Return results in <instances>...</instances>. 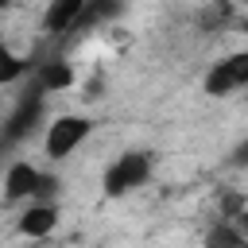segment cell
<instances>
[{
  "mask_svg": "<svg viewBox=\"0 0 248 248\" xmlns=\"http://www.w3.org/2000/svg\"><path fill=\"white\" fill-rule=\"evenodd\" d=\"M151 178V155L147 151H124L108 170H105V198H124L132 190H140Z\"/></svg>",
  "mask_w": 248,
  "mask_h": 248,
  "instance_id": "obj_1",
  "label": "cell"
},
{
  "mask_svg": "<svg viewBox=\"0 0 248 248\" xmlns=\"http://www.w3.org/2000/svg\"><path fill=\"white\" fill-rule=\"evenodd\" d=\"M89 132H93V120H89V116L66 112V116H58V120H50L43 147H46L50 159H66V155H74V151L89 140Z\"/></svg>",
  "mask_w": 248,
  "mask_h": 248,
  "instance_id": "obj_2",
  "label": "cell"
},
{
  "mask_svg": "<svg viewBox=\"0 0 248 248\" xmlns=\"http://www.w3.org/2000/svg\"><path fill=\"white\" fill-rule=\"evenodd\" d=\"M244 85H248V54H244V50L213 62L209 74H205V93H209V97H229V93H236V89H244Z\"/></svg>",
  "mask_w": 248,
  "mask_h": 248,
  "instance_id": "obj_3",
  "label": "cell"
},
{
  "mask_svg": "<svg viewBox=\"0 0 248 248\" xmlns=\"http://www.w3.org/2000/svg\"><path fill=\"white\" fill-rule=\"evenodd\" d=\"M39 112H43V89H35V93H27V97L19 101V108L8 116V124H4V132H0V140H4V143H16V140H23V136L35 128Z\"/></svg>",
  "mask_w": 248,
  "mask_h": 248,
  "instance_id": "obj_4",
  "label": "cell"
},
{
  "mask_svg": "<svg viewBox=\"0 0 248 248\" xmlns=\"http://www.w3.org/2000/svg\"><path fill=\"white\" fill-rule=\"evenodd\" d=\"M39 178H43V170H39V167H31L27 159L12 163V167L4 170V198H8V202H31V198H35Z\"/></svg>",
  "mask_w": 248,
  "mask_h": 248,
  "instance_id": "obj_5",
  "label": "cell"
},
{
  "mask_svg": "<svg viewBox=\"0 0 248 248\" xmlns=\"http://www.w3.org/2000/svg\"><path fill=\"white\" fill-rule=\"evenodd\" d=\"M54 225H58V209H54V202H31V205L19 213V232L31 236V240L50 236Z\"/></svg>",
  "mask_w": 248,
  "mask_h": 248,
  "instance_id": "obj_6",
  "label": "cell"
},
{
  "mask_svg": "<svg viewBox=\"0 0 248 248\" xmlns=\"http://www.w3.org/2000/svg\"><path fill=\"white\" fill-rule=\"evenodd\" d=\"M81 8H85V0H50L46 12H43V31H46V35H66V31H74Z\"/></svg>",
  "mask_w": 248,
  "mask_h": 248,
  "instance_id": "obj_7",
  "label": "cell"
},
{
  "mask_svg": "<svg viewBox=\"0 0 248 248\" xmlns=\"http://www.w3.org/2000/svg\"><path fill=\"white\" fill-rule=\"evenodd\" d=\"M70 85H74V66H70V62L50 58V62L39 66V85H35V89H43V93H62V89H70Z\"/></svg>",
  "mask_w": 248,
  "mask_h": 248,
  "instance_id": "obj_8",
  "label": "cell"
},
{
  "mask_svg": "<svg viewBox=\"0 0 248 248\" xmlns=\"http://www.w3.org/2000/svg\"><path fill=\"white\" fill-rule=\"evenodd\" d=\"M23 74H27V58H23V54H16L8 43H0V85L19 81Z\"/></svg>",
  "mask_w": 248,
  "mask_h": 248,
  "instance_id": "obj_9",
  "label": "cell"
},
{
  "mask_svg": "<svg viewBox=\"0 0 248 248\" xmlns=\"http://www.w3.org/2000/svg\"><path fill=\"white\" fill-rule=\"evenodd\" d=\"M209 244H232V248H240L244 236L240 232H229V229H217V232H209Z\"/></svg>",
  "mask_w": 248,
  "mask_h": 248,
  "instance_id": "obj_10",
  "label": "cell"
},
{
  "mask_svg": "<svg viewBox=\"0 0 248 248\" xmlns=\"http://www.w3.org/2000/svg\"><path fill=\"white\" fill-rule=\"evenodd\" d=\"M8 4H12V0H0V12H4V8H8Z\"/></svg>",
  "mask_w": 248,
  "mask_h": 248,
  "instance_id": "obj_11",
  "label": "cell"
},
{
  "mask_svg": "<svg viewBox=\"0 0 248 248\" xmlns=\"http://www.w3.org/2000/svg\"><path fill=\"white\" fill-rule=\"evenodd\" d=\"M236 4H248V0H236Z\"/></svg>",
  "mask_w": 248,
  "mask_h": 248,
  "instance_id": "obj_12",
  "label": "cell"
}]
</instances>
